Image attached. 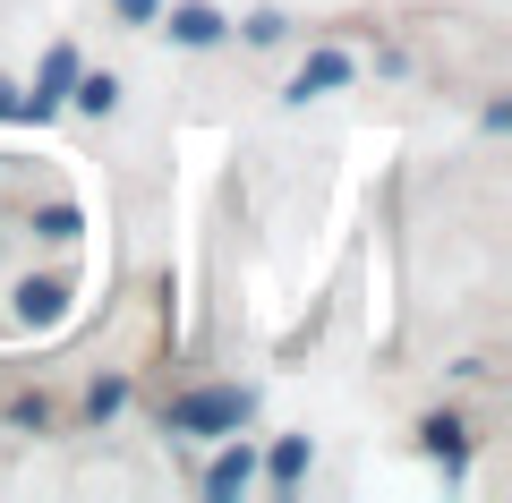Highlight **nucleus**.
Returning a JSON list of instances; mask_svg holds the SVG:
<instances>
[{
    "instance_id": "nucleus-1",
    "label": "nucleus",
    "mask_w": 512,
    "mask_h": 503,
    "mask_svg": "<svg viewBox=\"0 0 512 503\" xmlns=\"http://www.w3.org/2000/svg\"><path fill=\"white\" fill-rule=\"evenodd\" d=\"M248 418V393L239 384H205V393H180L171 401V435H222Z\"/></svg>"
},
{
    "instance_id": "nucleus-2",
    "label": "nucleus",
    "mask_w": 512,
    "mask_h": 503,
    "mask_svg": "<svg viewBox=\"0 0 512 503\" xmlns=\"http://www.w3.org/2000/svg\"><path fill=\"white\" fill-rule=\"evenodd\" d=\"M69 86H77V52L60 43V52L43 60V77H35V103H18V120H52V111L69 103Z\"/></svg>"
},
{
    "instance_id": "nucleus-3",
    "label": "nucleus",
    "mask_w": 512,
    "mask_h": 503,
    "mask_svg": "<svg viewBox=\"0 0 512 503\" xmlns=\"http://www.w3.org/2000/svg\"><path fill=\"white\" fill-rule=\"evenodd\" d=\"M60 316H69V282H26V290H18V324H35V333H52Z\"/></svg>"
},
{
    "instance_id": "nucleus-4",
    "label": "nucleus",
    "mask_w": 512,
    "mask_h": 503,
    "mask_svg": "<svg viewBox=\"0 0 512 503\" xmlns=\"http://www.w3.org/2000/svg\"><path fill=\"white\" fill-rule=\"evenodd\" d=\"M333 86H350V52H308V69L291 77L299 103H308V94H333Z\"/></svg>"
},
{
    "instance_id": "nucleus-5",
    "label": "nucleus",
    "mask_w": 512,
    "mask_h": 503,
    "mask_svg": "<svg viewBox=\"0 0 512 503\" xmlns=\"http://www.w3.org/2000/svg\"><path fill=\"white\" fill-rule=\"evenodd\" d=\"M214 35H222V18L205 9V0H180V9H171V43H188V52H205Z\"/></svg>"
},
{
    "instance_id": "nucleus-6",
    "label": "nucleus",
    "mask_w": 512,
    "mask_h": 503,
    "mask_svg": "<svg viewBox=\"0 0 512 503\" xmlns=\"http://www.w3.org/2000/svg\"><path fill=\"white\" fill-rule=\"evenodd\" d=\"M248 478H256V461H248V444H239V452H222V461L205 469V495H239Z\"/></svg>"
},
{
    "instance_id": "nucleus-7",
    "label": "nucleus",
    "mask_w": 512,
    "mask_h": 503,
    "mask_svg": "<svg viewBox=\"0 0 512 503\" xmlns=\"http://www.w3.org/2000/svg\"><path fill=\"white\" fill-rule=\"evenodd\" d=\"M419 435H427V452H436L444 469H461V427H453V418H427Z\"/></svg>"
},
{
    "instance_id": "nucleus-8",
    "label": "nucleus",
    "mask_w": 512,
    "mask_h": 503,
    "mask_svg": "<svg viewBox=\"0 0 512 503\" xmlns=\"http://www.w3.org/2000/svg\"><path fill=\"white\" fill-rule=\"evenodd\" d=\"M69 94H77V103H86V111H94V120H103V111H111V103H120V86H111V77H77V86H69Z\"/></svg>"
},
{
    "instance_id": "nucleus-9",
    "label": "nucleus",
    "mask_w": 512,
    "mask_h": 503,
    "mask_svg": "<svg viewBox=\"0 0 512 503\" xmlns=\"http://www.w3.org/2000/svg\"><path fill=\"white\" fill-rule=\"evenodd\" d=\"M35 231H43V239H77L86 222H77V205H43V222H35Z\"/></svg>"
},
{
    "instance_id": "nucleus-10",
    "label": "nucleus",
    "mask_w": 512,
    "mask_h": 503,
    "mask_svg": "<svg viewBox=\"0 0 512 503\" xmlns=\"http://www.w3.org/2000/svg\"><path fill=\"white\" fill-rule=\"evenodd\" d=\"M299 469H308V444H299V435H291V444L274 452V486H299Z\"/></svg>"
},
{
    "instance_id": "nucleus-11",
    "label": "nucleus",
    "mask_w": 512,
    "mask_h": 503,
    "mask_svg": "<svg viewBox=\"0 0 512 503\" xmlns=\"http://www.w3.org/2000/svg\"><path fill=\"white\" fill-rule=\"evenodd\" d=\"M154 9H163V0H120V18H154Z\"/></svg>"
},
{
    "instance_id": "nucleus-12",
    "label": "nucleus",
    "mask_w": 512,
    "mask_h": 503,
    "mask_svg": "<svg viewBox=\"0 0 512 503\" xmlns=\"http://www.w3.org/2000/svg\"><path fill=\"white\" fill-rule=\"evenodd\" d=\"M18 103H26V94H9V86H0V120H18Z\"/></svg>"
}]
</instances>
